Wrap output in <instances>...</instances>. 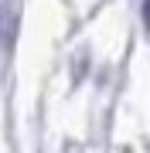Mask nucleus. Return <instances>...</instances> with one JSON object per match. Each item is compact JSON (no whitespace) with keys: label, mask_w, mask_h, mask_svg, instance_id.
Masks as SVG:
<instances>
[{"label":"nucleus","mask_w":150,"mask_h":153,"mask_svg":"<svg viewBox=\"0 0 150 153\" xmlns=\"http://www.w3.org/2000/svg\"><path fill=\"white\" fill-rule=\"evenodd\" d=\"M143 24L150 27V0H143Z\"/></svg>","instance_id":"nucleus-1"}]
</instances>
